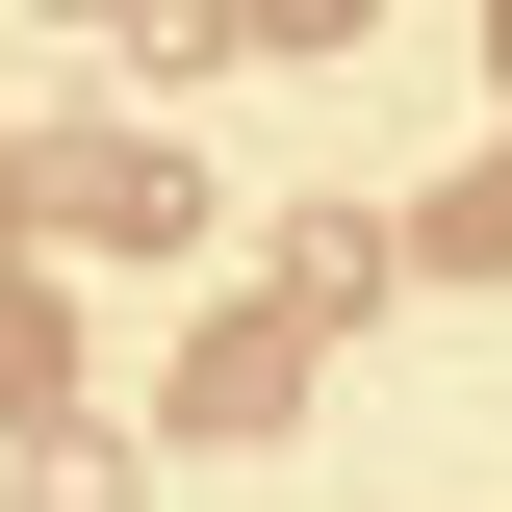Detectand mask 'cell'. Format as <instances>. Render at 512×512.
Listing matches in <instances>:
<instances>
[{
    "mask_svg": "<svg viewBox=\"0 0 512 512\" xmlns=\"http://www.w3.org/2000/svg\"><path fill=\"white\" fill-rule=\"evenodd\" d=\"M26 180H52V231H128V256H180V231H205V154H180V128H52Z\"/></svg>",
    "mask_w": 512,
    "mask_h": 512,
    "instance_id": "6da1fadb",
    "label": "cell"
},
{
    "mask_svg": "<svg viewBox=\"0 0 512 512\" xmlns=\"http://www.w3.org/2000/svg\"><path fill=\"white\" fill-rule=\"evenodd\" d=\"M282 410H308V308H231L180 359V436H282Z\"/></svg>",
    "mask_w": 512,
    "mask_h": 512,
    "instance_id": "7a4b0ae2",
    "label": "cell"
},
{
    "mask_svg": "<svg viewBox=\"0 0 512 512\" xmlns=\"http://www.w3.org/2000/svg\"><path fill=\"white\" fill-rule=\"evenodd\" d=\"M256 308H308V333H333V308H384V231H359V205H308V231L256 256Z\"/></svg>",
    "mask_w": 512,
    "mask_h": 512,
    "instance_id": "3957f363",
    "label": "cell"
},
{
    "mask_svg": "<svg viewBox=\"0 0 512 512\" xmlns=\"http://www.w3.org/2000/svg\"><path fill=\"white\" fill-rule=\"evenodd\" d=\"M0 410H26V436H52V410H77V308H52V282H26V256H0Z\"/></svg>",
    "mask_w": 512,
    "mask_h": 512,
    "instance_id": "277c9868",
    "label": "cell"
},
{
    "mask_svg": "<svg viewBox=\"0 0 512 512\" xmlns=\"http://www.w3.org/2000/svg\"><path fill=\"white\" fill-rule=\"evenodd\" d=\"M410 256H461V282H512V154H461V180L410 205Z\"/></svg>",
    "mask_w": 512,
    "mask_h": 512,
    "instance_id": "5b68a950",
    "label": "cell"
},
{
    "mask_svg": "<svg viewBox=\"0 0 512 512\" xmlns=\"http://www.w3.org/2000/svg\"><path fill=\"white\" fill-rule=\"evenodd\" d=\"M26 512H128V461L103 436H26Z\"/></svg>",
    "mask_w": 512,
    "mask_h": 512,
    "instance_id": "8992f818",
    "label": "cell"
},
{
    "mask_svg": "<svg viewBox=\"0 0 512 512\" xmlns=\"http://www.w3.org/2000/svg\"><path fill=\"white\" fill-rule=\"evenodd\" d=\"M231 26H256V52H359L384 0H231Z\"/></svg>",
    "mask_w": 512,
    "mask_h": 512,
    "instance_id": "52a82bcc",
    "label": "cell"
},
{
    "mask_svg": "<svg viewBox=\"0 0 512 512\" xmlns=\"http://www.w3.org/2000/svg\"><path fill=\"white\" fill-rule=\"evenodd\" d=\"M487 77H512V0H487Z\"/></svg>",
    "mask_w": 512,
    "mask_h": 512,
    "instance_id": "ba28073f",
    "label": "cell"
},
{
    "mask_svg": "<svg viewBox=\"0 0 512 512\" xmlns=\"http://www.w3.org/2000/svg\"><path fill=\"white\" fill-rule=\"evenodd\" d=\"M0 205H26V154H0Z\"/></svg>",
    "mask_w": 512,
    "mask_h": 512,
    "instance_id": "9c48e42d",
    "label": "cell"
}]
</instances>
